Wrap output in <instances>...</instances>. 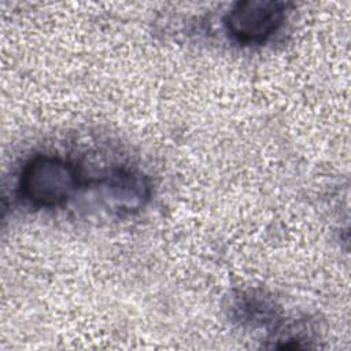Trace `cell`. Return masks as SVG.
<instances>
[{
	"label": "cell",
	"instance_id": "1",
	"mask_svg": "<svg viewBox=\"0 0 351 351\" xmlns=\"http://www.w3.org/2000/svg\"><path fill=\"white\" fill-rule=\"evenodd\" d=\"M81 185L78 166L56 154H36L29 158L18 177L19 196L32 207H59L74 196Z\"/></svg>",
	"mask_w": 351,
	"mask_h": 351
},
{
	"label": "cell",
	"instance_id": "2",
	"mask_svg": "<svg viewBox=\"0 0 351 351\" xmlns=\"http://www.w3.org/2000/svg\"><path fill=\"white\" fill-rule=\"evenodd\" d=\"M287 8V3L276 0L234 3L223 18L226 33L243 45L263 44L282 26Z\"/></svg>",
	"mask_w": 351,
	"mask_h": 351
},
{
	"label": "cell",
	"instance_id": "3",
	"mask_svg": "<svg viewBox=\"0 0 351 351\" xmlns=\"http://www.w3.org/2000/svg\"><path fill=\"white\" fill-rule=\"evenodd\" d=\"M230 315L243 325L278 326L281 322V307L274 299L255 289L241 291L232 296Z\"/></svg>",
	"mask_w": 351,
	"mask_h": 351
}]
</instances>
